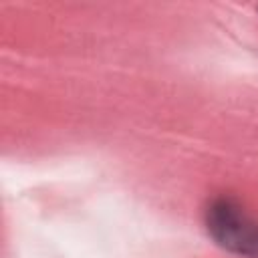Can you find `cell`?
<instances>
[{
  "mask_svg": "<svg viewBox=\"0 0 258 258\" xmlns=\"http://www.w3.org/2000/svg\"><path fill=\"white\" fill-rule=\"evenodd\" d=\"M206 228L212 240L228 252L258 256V222L232 198H218L206 210Z\"/></svg>",
  "mask_w": 258,
  "mask_h": 258,
  "instance_id": "1",
  "label": "cell"
}]
</instances>
